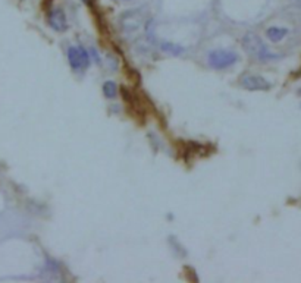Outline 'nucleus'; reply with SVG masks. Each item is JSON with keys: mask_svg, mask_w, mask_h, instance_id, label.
<instances>
[{"mask_svg": "<svg viewBox=\"0 0 301 283\" xmlns=\"http://www.w3.org/2000/svg\"><path fill=\"white\" fill-rule=\"evenodd\" d=\"M241 85L248 91H268L271 88L269 81L259 75H250V76L242 78Z\"/></svg>", "mask_w": 301, "mask_h": 283, "instance_id": "5", "label": "nucleus"}, {"mask_svg": "<svg viewBox=\"0 0 301 283\" xmlns=\"http://www.w3.org/2000/svg\"><path fill=\"white\" fill-rule=\"evenodd\" d=\"M238 60V55L226 50H214L209 55V65L214 69H225Z\"/></svg>", "mask_w": 301, "mask_h": 283, "instance_id": "2", "label": "nucleus"}, {"mask_svg": "<svg viewBox=\"0 0 301 283\" xmlns=\"http://www.w3.org/2000/svg\"><path fill=\"white\" fill-rule=\"evenodd\" d=\"M49 2H50V0H49Z\"/></svg>", "mask_w": 301, "mask_h": 283, "instance_id": "11", "label": "nucleus"}, {"mask_svg": "<svg viewBox=\"0 0 301 283\" xmlns=\"http://www.w3.org/2000/svg\"><path fill=\"white\" fill-rule=\"evenodd\" d=\"M143 25V16L138 11H128L120 16V27L125 32H136Z\"/></svg>", "mask_w": 301, "mask_h": 283, "instance_id": "4", "label": "nucleus"}, {"mask_svg": "<svg viewBox=\"0 0 301 283\" xmlns=\"http://www.w3.org/2000/svg\"><path fill=\"white\" fill-rule=\"evenodd\" d=\"M162 50L170 53V55H180V53L184 52L182 47H180V45L177 44H172V43H163V44H162Z\"/></svg>", "mask_w": 301, "mask_h": 283, "instance_id": "9", "label": "nucleus"}, {"mask_svg": "<svg viewBox=\"0 0 301 283\" xmlns=\"http://www.w3.org/2000/svg\"><path fill=\"white\" fill-rule=\"evenodd\" d=\"M49 24L55 31H65L68 28V22H66V16L62 9H53L49 15Z\"/></svg>", "mask_w": 301, "mask_h": 283, "instance_id": "6", "label": "nucleus"}, {"mask_svg": "<svg viewBox=\"0 0 301 283\" xmlns=\"http://www.w3.org/2000/svg\"><path fill=\"white\" fill-rule=\"evenodd\" d=\"M286 34H288V30L286 28H279V27H271L269 30L266 31V35H268V38L271 40L272 43L281 41Z\"/></svg>", "mask_w": 301, "mask_h": 283, "instance_id": "7", "label": "nucleus"}, {"mask_svg": "<svg viewBox=\"0 0 301 283\" xmlns=\"http://www.w3.org/2000/svg\"><path fill=\"white\" fill-rule=\"evenodd\" d=\"M242 45L245 49V52L256 58L257 60H262V62H266V60H272V59H278L276 55H272L271 52L268 50V47L265 45V43L262 41V38L253 34V32H248L244 35L242 38Z\"/></svg>", "mask_w": 301, "mask_h": 283, "instance_id": "1", "label": "nucleus"}, {"mask_svg": "<svg viewBox=\"0 0 301 283\" xmlns=\"http://www.w3.org/2000/svg\"><path fill=\"white\" fill-rule=\"evenodd\" d=\"M292 2H294V5H295V6H298V8L301 9V0H292Z\"/></svg>", "mask_w": 301, "mask_h": 283, "instance_id": "10", "label": "nucleus"}, {"mask_svg": "<svg viewBox=\"0 0 301 283\" xmlns=\"http://www.w3.org/2000/svg\"><path fill=\"white\" fill-rule=\"evenodd\" d=\"M103 92H105V96L107 99H115L116 94H118V85H116V82L106 81L105 84H103Z\"/></svg>", "mask_w": 301, "mask_h": 283, "instance_id": "8", "label": "nucleus"}, {"mask_svg": "<svg viewBox=\"0 0 301 283\" xmlns=\"http://www.w3.org/2000/svg\"><path fill=\"white\" fill-rule=\"evenodd\" d=\"M68 60H69V65L74 71H82L89 66V62H90V58L87 55V52L79 45V47H75V45H71L68 49Z\"/></svg>", "mask_w": 301, "mask_h": 283, "instance_id": "3", "label": "nucleus"}]
</instances>
